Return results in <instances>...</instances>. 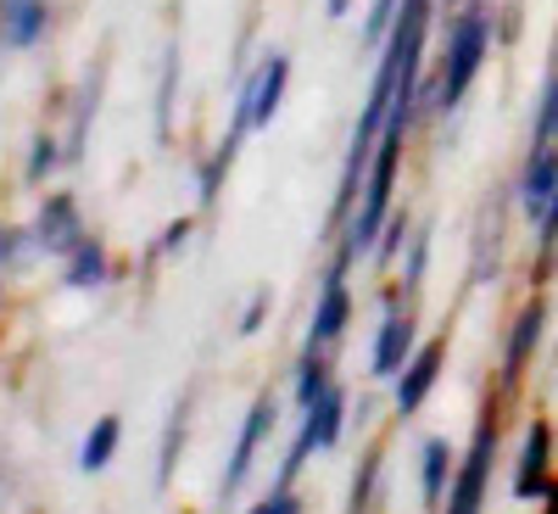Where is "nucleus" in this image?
<instances>
[{"label":"nucleus","mask_w":558,"mask_h":514,"mask_svg":"<svg viewBox=\"0 0 558 514\" xmlns=\"http://www.w3.org/2000/svg\"><path fill=\"white\" fill-rule=\"evenodd\" d=\"M486 51H492V12H486V7H463V12L452 17V28H447L441 79L425 89L436 112H452L463 96H470V84H475V73H481Z\"/></svg>","instance_id":"nucleus-1"},{"label":"nucleus","mask_w":558,"mask_h":514,"mask_svg":"<svg viewBox=\"0 0 558 514\" xmlns=\"http://www.w3.org/2000/svg\"><path fill=\"white\" fill-rule=\"evenodd\" d=\"M397 163H402V140L397 134H380L375 157H368V174H363V202H357V218L347 229V247L341 258H357L380 241V229L391 218V184H397Z\"/></svg>","instance_id":"nucleus-2"},{"label":"nucleus","mask_w":558,"mask_h":514,"mask_svg":"<svg viewBox=\"0 0 558 514\" xmlns=\"http://www.w3.org/2000/svg\"><path fill=\"white\" fill-rule=\"evenodd\" d=\"M492 458H497V426H492V419H481L470 453H463V464L452 470V487H447V509H441V514H481V509H486Z\"/></svg>","instance_id":"nucleus-3"},{"label":"nucleus","mask_w":558,"mask_h":514,"mask_svg":"<svg viewBox=\"0 0 558 514\" xmlns=\"http://www.w3.org/2000/svg\"><path fill=\"white\" fill-rule=\"evenodd\" d=\"M268 431H274V397L263 392V397L246 408V426H241V437H235V453H229L223 476H218V498H223V503L246 487V476H252V458H257V447H263V437H268Z\"/></svg>","instance_id":"nucleus-4"},{"label":"nucleus","mask_w":558,"mask_h":514,"mask_svg":"<svg viewBox=\"0 0 558 514\" xmlns=\"http://www.w3.org/2000/svg\"><path fill=\"white\" fill-rule=\"evenodd\" d=\"M347 263L341 258L330 274H324V291H318V308H313V324H307V347H330L341 331H347V319H352V297H347Z\"/></svg>","instance_id":"nucleus-5"},{"label":"nucleus","mask_w":558,"mask_h":514,"mask_svg":"<svg viewBox=\"0 0 558 514\" xmlns=\"http://www.w3.org/2000/svg\"><path fill=\"white\" fill-rule=\"evenodd\" d=\"M441 363H447V342H425L397 375V414H418L430 397V386L441 381Z\"/></svg>","instance_id":"nucleus-6"},{"label":"nucleus","mask_w":558,"mask_h":514,"mask_svg":"<svg viewBox=\"0 0 558 514\" xmlns=\"http://www.w3.org/2000/svg\"><path fill=\"white\" fill-rule=\"evenodd\" d=\"M286 84H291V57H286V51H268V57L257 62V73L241 84L246 96H252V129H268V123H274L279 101H286Z\"/></svg>","instance_id":"nucleus-7"},{"label":"nucleus","mask_w":558,"mask_h":514,"mask_svg":"<svg viewBox=\"0 0 558 514\" xmlns=\"http://www.w3.org/2000/svg\"><path fill=\"white\" fill-rule=\"evenodd\" d=\"M34 241L57 258H73L84 241V224H78V202L73 196H45L39 218H34Z\"/></svg>","instance_id":"nucleus-8"},{"label":"nucleus","mask_w":558,"mask_h":514,"mask_svg":"<svg viewBox=\"0 0 558 514\" xmlns=\"http://www.w3.org/2000/svg\"><path fill=\"white\" fill-rule=\"evenodd\" d=\"M51 28V0H0V45L7 51H28Z\"/></svg>","instance_id":"nucleus-9"},{"label":"nucleus","mask_w":558,"mask_h":514,"mask_svg":"<svg viewBox=\"0 0 558 514\" xmlns=\"http://www.w3.org/2000/svg\"><path fill=\"white\" fill-rule=\"evenodd\" d=\"M408 358H413V313L391 302L386 319H380V336H375V375L380 381H397Z\"/></svg>","instance_id":"nucleus-10"},{"label":"nucleus","mask_w":558,"mask_h":514,"mask_svg":"<svg viewBox=\"0 0 558 514\" xmlns=\"http://www.w3.org/2000/svg\"><path fill=\"white\" fill-rule=\"evenodd\" d=\"M547 464H553V431L542 426V419H531L525 447H520V470H514V498L520 503H536L547 492Z\"/></svg>","instance_id":"nucleus-11"},{"label":"nucleus","mask_w":558,"mask_h":514,"mask_svg":"<svg viewBox=\"0 0 558 514\" xmlns=\"http://www.w3.org/2000/svg\"><path fill=\"white\" fill-rule=\"evenodd\" d=\"M553 191H558V152H553V146H536V152L525 157V174H520V207H525L531 224H542Z\"/></svg>","instance_id":"nucleus-12"},{"label":"nucleus","mask_w":558,"mask_h":514,"mask_svg":"<svg viewBox=\"0 0 558 514\" xmlns=\"http://www.w3.org/2000/svg\"><path fill=\"white\" fill-rule=\"evenodd\" d=\"M542 331H547V302H531V308L514 319V336H508V352H502V375H508V381H514L520 369L531 363V352H536Z\"/></svg>","instance_id":"nucleus-13"},{"label":"nucleus","mask_w":558,"mask_h":514,"mask_svg":"<svg viewBox=\"0 0 558 514\" xmlns=\"http://www.w3.org/2000/svg\"><path fill=\"white\" fill-rule=\"evenodd\" d=\"M418 481H425V503L430 509L447 503V487H452V447H447V437H430L425 447H418Z\"/></svg>","instance_id":"nucleus-14"},{"label":"nucleus","mask_w":558,"mask_h":514,"mask_svg":"<svg viewBox=\"0 0 558 514\" xmlns=\"http://www.w3.org/2000/svg\"><path fill=\"white\" fill-rule=\"evenodd\" d=\"M118 442H123V419H118V414H101L96 426L84 431V447H78V470H84V476L107 470V464H112V453H118Z\"/></svg>","instance_id":"nucleus-15"},{"label":"nucleus","mask_w":558,"mask_h":514,"mask_svg":"<svg viewBox=\"0 0 558 514\" xmlns=\"http://www.w3.org/2000/svg\"><path fill=\"white\" fill-rule=\"evenodd\" d=\"M302 426L313 431V442H318V447H336V442H341V426H347V392H341V386H330L313 408H302Z\"/></svg>","instance_id":"nucleus-16"},{"label":"nucleus","mask_w":558,"mask_h":514,"mask_svg":"<svg viewBox=\"0 0 558 514\" xmlns=\"http://www.w3.org/2000/svg\"><path fill=\"white\" fill-rule=\"evenodd\" d=\"M68 286L73 291H96V286H107V247L101 241H78V252L68 258Z\"/></svg>","instance_id":"nucleus-17"},{"label":"nucleus","mask_w":558,"mask_h":514,"mask_svg":"<svg viewBox=\"0 0 558 514\" xmlns=\"http://www.w3.org/2000/svg\"><path fill=\"white\" fill-rule=\"evenodd\" d=\"M336 381H330V363L318 358V347H307V358H302V375H296V403L302 408H313L324 392H330Z\"/></svg>","instance_id":"nucleus-18"},{"label":"nucleus","mask_w":558,"mask_h":514,"mask_svg":"<svg viewBox=\"0 0 558 514\" xmlns=\"http://www.w3.org/2000/svg\"><path fill=\"white\" fill-rule=\"evenodd\" d=\"M397 12H402V0H368V17H363V45H368V51H380V45H386Z\"/></svg>","instance_id":"nucleus-19"},{"label":"nucleus","mask_w":558,"mask_h":514,"mask_svg":"<svg viewBox=\"0 0 558 514\" xmlns=\"http://www.w3.org/2000/svg\"><path fill=\"white\" fill-rule=\"evenodd\" d=\"M173 84H179V51L162 57V84H157V134L173 129Z\"/></svg>","instance_id":"nucleus-20"},{"label":"nucleus","mask_w":558,"mask_h":514,"mask_svg":"<svg viewBox=\"0 0 558 514\" xmlns=\"http://www.w3.org/2000/svg\"><path fill=\"white\" fill-rule=\"evenodd\" d=\"M179 442H184V403H179V408H173V419H168V437H162V458H157V481H168V476H173Z\"/></svg>","instance_id":"nucleus-21"},{"label":"nucleus","mask_w":558,"mask_h":514,"mask_svg":"<svg viewBox=\"0 0 558 514\" xmlns=\"http://www.w3.org/2000/svg\"><path fill=\"white\" fill-rule=\"evenodd\" d=\"M51 163H57V140L39 134L34 140V157H28V179H45V174H51Z\"/></svg>","instance_id":"nucleus-22"},{"label":"nucleus","mask_w":558,"mask_h":514,"mask_svg":"<svg viewBox=\"0 0 558 514\" xmlns=\"http://www.w3.org/2000/svg\"><path fill=\"white\" fill-rule=\"evenodd\" d=\"M402 236H408V213H391L386 218V241H380V263H391L402 252Z\"/></svg>","instance_id":"nucleus-23"},{"label":"nucleus","mask_w":558,"mask_h":514,"mask_svg":"<svg viewBox=\"0 0 558 514\" xmlns=\"http://www.w3.org/2000/svg\"><path fill=\"white\" fill-rule=\"evenodd\" d=\"M536 241H542V252L558 247V191H553V202H547V213H542V224H536Z\"/></svg>","instance_id":"nucleus-24"},{"label":"nucleus","mask_w":558,"mask_h":514,"mask_svg":"<svg viewBox=\"0 0 558 514\" xmlns=\"http://www.w3.org/2000/svg\"><path fill=\"white\" fill-rule=\"evenodd\" d=\"M252 514H302V503H296V498H291L286 487H279V492H268V498H263V503H257Z\"/></svg>","instance_id":"nucleus-25"},{"label":"nucleus","mask_w":558,"mask_h":514,"mask_svg":"<svg viewBox=\"0 0 558 514\" xmlns=\"http://www.w3.org/2000/svg\"><path fill=\"white\" fill-rule=\"evenodd\" d=\"M263 313H268V291L252 297V308H246V319H241V336H257V331H263Z\"/></svg>","instance_id":"nucleus-26"},{"label":"nucleus","mask_w":558,"mask_h":514,"mask_svg":"<svg viewBox=\"0 0 558 514\" xmlns=\"http://www.w3.org/2000/svg\"><path fill=\"white\" fill-rule=\"evenodd\" d=\"M425 247H430V241L418 236V241H413V252H408V286H418V279H425Z\"/></svg>","instance_id":"nucleus-27"},{"label":"nucleus","mask_w":558,"mask_h":514,"mask_svg":"<svg viewBox=\"0 0 558 514\" xmlns=\"http://www.w3.org/2000/svg\"><path fill=\"white\" fill-rule=\"evenodd\" d=\"M184 241H191V218L168 224V236H162V252H173V247H184Z\"/></svg>","instance_id":"nucleus-28"},{"label":"nucleus","mask_w":558,"mask_h":514,"mask_svg":"<svg viewBox=\"0 0 558 514\" xmlns=\"http://www.w3.org/2000/svg\"><path fill=\"white\" fill-rule=\"evenodd\" d=\"M17 258V229H7V224H0V268H7Z\"/></svg>","instance_id":"nucleus-29"},{"label":"nucleus","mask_w":558,"mask_h":514,"mask_svg":"<svg viewBox=\"0 0 558 514\" xmlns=\"http://www.w3.org/2000/svg\"><path fill=\"white\" fill-rule=\"evenodd\" d=\"M542 503H547V514H558V481H547V492H542Z\"/></svg>","instance_id":"nucleus-30"},{"label":"nucleus","mask_w":558,"mask_h":514,"mask_svg":"<svg viewBox=\"0 0 558 514\" xmlns=\"http://www.w3.org/2000/svg\"><path fill=\"white\" fill-rule=\"evenodd\" d=\"M347 7H352V0H324V12H330V17H347Z\"/></svg>","instance_id":"nucleus-31"}]
</instances>
